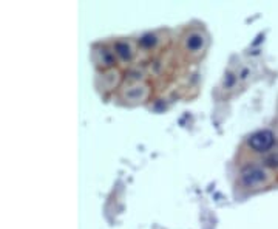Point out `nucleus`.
Instances as JSON below:
<instances>
[{"instance_id":"f257e3e1","label":"nucleus","mask_w":278,"mask_h":229,"mask_svg":"<svg viewBox=\"0 0 278 229\" xmlns=\"http://www.w3.org/2000/svg\"><path fill=\"white\" fill-rule=\"evenodd\" d=\"M272 181L269 170L260 164H246L240 170V183L248 189H261Z\"/></svg>"},{"instance_id":"f03ea898","label":"nucleus","mask_w":278,"mask_h":229,"mask_svg":"<svg viewBox=\"0 0 278 229\" xmlns=\"http://www.w3.org/2000/svg\"><path fill=\"white\" fill-rule=\"evenodd\" d=\"M209 39H207V34L203 30H189L184 37H182V47L184 51L192 56V58H198L204 53V50L207 48Z\"/></svg>"},{"instance_id":"7ed1b4c3","label":"nucleus","mask_w":278,"mask_h":229,"mask_svg":"<svg viewBox=\"0 0 278 229\" xmlns=\"http://www.w3.org/2000/svg\"><path fill=\"white\" fill-rule=\"evenodd\" d=\"M275 146V133L269 129L257 130L248 138V147L255 154H269Z\"/></svg>"},{"instance_id":"20e7f679","label":"nucleus","mask_w":278,"mask_h":229,"mask_svg":"<svg viewBox=\"0 0 278 229\" xmlns=\"http://www.w3.org/2000/svg\"><path fill=\"white\" fill-rule=\"evenodd\" d=\"M148 95H150V90H148V87H147L145 84H142V82H141V84H139V82L132 84V85H129V87L122 92L124 101L132 102V104H138V102L145 101V99L148 98Z\"/></svg>"},{"instance_id":"39448f33","label":"nucleus","mask_w":278,"mask_h":229,"mask_svg":"<svg viewBox=\"0 0 278 229\" xmlns=\"http://www.w3.org/2000/svg\"><path fill=\"white\" fill-rule=\"evenodd\" d=\"M93 59H95V62L99 68H111L116 62V54H114L113 48L99 45V47L95 48Z\"/></svg>"},{"instance_id":"423d86ee","label":"nucleus","mask_w":278,"mask_h":229,"mask_svg":"<svg viewBox=\"0 0 278 229\" xmlns=\"http://www.w3.org/2000/svg\"><path fill=\"white\" fill-rule=\"evenodd\" d=\"M113 51H114L116 58L122 62H130L135 56L133 45L126 39H117L116 42H113Z\"/></svg>"},{"instance_id":"0eeeda50","label":"nucleus","mask_w":278,"mask_h":229,"mask_svg":"<svg viewBox=\"0 0 278 229\" xmlns=\"http://www.w3.org/2000/svg\"><path fill=\"white\" fill-rule=\"evenodd\" d=\"M158 34L156 33H147V34H142L141 39H139V45L145 50H151L155 48V45L158 44Z\"/></svg>"},{"instance_id":"6e6552de","label":"nucleus","mask_w":278,"mask_h":229,"mask_svg":"<svg viewBox=\"0 0 278 229\" xmlns=\"http://www.w3.org/2000/svg\"><path fill=\"white\" fill-rule=\"evenodd\" d=\"M264 167L267 169H278V152H270L263 160Z\"/></svg>"},{"instance_id":"1a4fd4ad","label":"nucleus","mask_w":278,"mask_h":229,"mask_svg":"<svg viewBox=\"0 0 278 229\" xmlns=\"http://www.w3.org/2000/svg\"><path fill=\"white\" fill-rule=\"evenodd\" d=\"M235 81H236V78H235V74H232L230 71H227V74H226V78H224V87L226 89H233V85H235Z\"/></svg>"}]
</instances>
